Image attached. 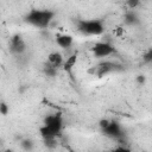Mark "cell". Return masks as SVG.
Segmentation results:
<instances>
[{"mask_svg": "<svg viewBox=\"0 0 152 152\" xmlns=\"http://www.w3.org/2000/svg\"><path fill=\"white\" fill-rule=\"evenodd\" d=\"M57 71H58L57 68L52 66V65L49 64L48 62L44 63V65H43V72H44L46 76H49V77H55V76L57 75Z\"/></svg>", "mask_w": 152, "mask_h": 152, "instance_id": "cell-12", "label": "cell"}, {"mask_svg": "<svg viewBox=\"0 0 152 152\" xmlns=\"http://www.w3.org/2000/svg\"><path fill=\"white\" fill-rule=\"evenodd\" d=\"M76 62H77V55H71V56H69L64 62H63V70L65 71V72H68V74H71V71H72V68L75 66V64H76Z\"/></svg>", "mask_w": 152, "mask_h": 152, "instance_id": "cell-10", "label": "cell"}, {"mask_svg": "<svg viewBox=\"0 0 152 152\" xmlns=\"http://www.w3.org/2000/svg\"><path fill=\"white\" fill-rule=\"evenodd\" d=\"M5 152H13V151H12V150H6Z\"/></svg>", "mask_w": 152, "mask_h": 152, "instance_id": "cell-20", "label": "cell"}, {"mask_svg": "<svg viewBox=\"0 0 152 152\" xmlns=\"http://www.w3.org/2000/svg\"><path fill=\"white\" fill-rule=\"evenodd\" d=\"M74 38L70 34H57L56 36V43L63 49H69L72 45Z\"/></svg>", "mask_w": 152, "mask_h": 152, "instance_id": "cell-8", "label": "cell"}, {"mask_svg": "<svg viewBox=\"0 0 152 152\" xmlns=\"http://www.w3.org/2000/svg\"><path fill=\"white\" fill-rule=\"evenodd\" d=\"M44 142H45V146L49 147V148H53L57 145L56 139H48V140H44Z\"/></svg>", "mask_w": 152, "mask_h": 152, "instance_id": "cell-15", "label": "cell"}, {"mask_svg": "<svg viewBox=\"0 0 152 152\" xmlns=\"http://www.w3.org/2000/svg\"><path fill=\"white\" fill-rule=\"evenodd\" d=\"M124 20H125V24H127V25H137V24H139V17H138V14L134 12V11H128L126 14H125V17H124Z\"/></svg>", "mask_w": 152, "mask_h": 152, "instance_id": "cell-11", "label": "cell"}, {"mask_svg": "<svg viewBox=\"0 0 152 152\" xmlns=\"http://www.w3.org/2000/svg\"><path fill=\"white\" fill-rule=\"evenodd\" d=\"M152 61V50L150 49L144 56H142V62L144 63H150Z\"/></svg>", "mask_w": 152, "mask_h": 152, "instance_id": "cell-14", "label": "cell"}, {"mask_svg": "<svg viewBox=\"0 0 152 152\" xmlns=\"http://www.w3.org/2000/svg\"><path fill=\"white\" fill-rule=\"evenodd\" d=\"M8 46H10V51L13 55H21L26 50V44L19 33H15L10 38Z\"/></svg>", "mask_w": 152, "mask_h": 152, "instance_id": "cell-7", "label": "cell"}, {"mask_svg": "<svg viewBox=\"0 0 152 152\" xmlns=\"http://www.w3.org/2000/svg\"><path fill=\"white\" fill-rule=\"evenodd\" d=\"M49 64H51L52 66H55V68H59V66H62L63 65V56L59 53V52H51V53H49L48 55V61H46Z\"/></svg>", "mask_w": 152, "mask_h": 152, "instance_id": "cell-9", "label": "cell"}, {"mask_svg": "<svg viewBox=\"0 0 152 152\" xmlns=\"http://www.w3.org/2000/svg\"><path fill=\"white\" fill-rule=\"evenodd\" d=\"M110 152H132V151L126 146H118V147L113 148Z\"/></svg>", "mask_w": 152, "mask_h": 152, "instance_id": "cell-17", "label": "cell"}, {"mask_svg": "<svg viewBox=\"0 0 152 152\" xmlns=\"http://www.w3.org/2000/svg\"><path fill=\"white\" fill-rule=\"evenodd\" d=\"M118 70H121L120 65L116 64V63H113V62H108V61H104V62H101L99 63L97 65L93 66L91 69H89V72L93 74L94 76H97V77H102L104 75H108L113 71H118Z\"/></svg>", "mask_w": 152, "mask_h": 152, "instance_id": "cell-5", "label": "cell"}, {"mask_svg": "<svg viewBox=\"0 0 152 152\" xmlns=\"http://www.w3.org/2000/svg\"><path fill=\"white\" fill-rule=\"evenodd\" d=\"M77 30L87 36H100L104 32V25L100 19H81L77 21Z\"/></svg>", "mask_w": 152, "mask_h": 152, "instance_id": "cell-3", "label": "cell"}, {"mask_svg": "<svg viewBox=\"0 0 152 152\" xmlns=\"http://www.w3.org/2000/svg\"><path fill=\"white\" fill-rule=\"evenodd\" d=\"M63 128V119L61 113H55L45 116L43 126L39 128L40 135L44 140L46 139H57Z\"/></svg>", "mask_w": 152, "mask_h": 152, "instance_id": "cell-1", "label": "cell"}, {"mask_svg": "<svg viewBox=\"0 0 152 152\" xmlns=\"http://www.w3.org/2000/svg\"><path fill=\"white\" fill-rule=\"evenodd\" d=\"M99 126L101 128V132L113 139H121L124 137V131L121 125L116 120H109V119H102L99 122Z\"/></svg>", "mask_w": 152, "mask_h": 152, "instance_id": "cell-4", "label": "cell"}, {"mask_svg": "<svg viewBox=\"0 0 152 152\" xmlns=\"http://www.w3.org/2000/svg\"><path fill=\"white\" fill-rule=\"evenodd\" d=\"M7 113H8V106H7L5 102H1V101H0V114L6 115Z\"/></svg>", "mask_w": 152, "mask_h": 152, "instance_id": "cell-16", "label": "cell"}, {"mask_svg": "<svg viewBox=\"0 0 152 152\" xmlns=\"http://www.w3.org/2000/svg\"><path fill=\"white\" fill-rule=\"evenodd\" d=\"M127 5L129 6V10L133 11V10L139 5V1H138V0H129V1H127Z\"/></svg>", "mask_w": 152, "mask_h": 152, "instance_id": "cell-18", "label": "cell"}, {"mask_svg": "<svg viewBox=\"0 0 152 152\" xmlns=\"http://www.w3.org/2000/svg\"><path fill=\"white\" fill-rule=\"evenodd\" d=\"M145 81H146V78H145V76H142V75H139V76L137 77V82H138L139 84L145 83Z\"/></svg>", "mask_w": 152, "mask_h": 152, "instance_id": "cell-19", "label": "cell"}, {"mask_svg": "<svg viewBox=\"0 0 152 152\" xmlns=\"http://www.w3.org/2000/svg\"><path fill=\"white\" fill-rule=\"evenodd\" d=\"M114 51H115L114 46L108 42H97L91 48V52H93L94 57H96V58L107 57V56L112 55Z\"/></svg>", "mask_w": 152, "mask_h": 152, "instance_id": "cell-6", "label": "cell"}, {"mask_svg": "<svg viewBox=\"0 0 152 152\" xmlns=\"http://www.w3.org/2000/svg\"><path fill=\"white\" fill-rule=\"evenodd\" d=\"M20 146H21L23 150L30 152V151H32V148H33V141L30 140V139H24V140H21Z\"/></svg>", "mask_w": 152, "mask_h": 152, "instance_id": "cell-13", "label": "cell"}, {"mask_svg": "<svg viewBox=\"0 0 152 152\" xmlns=\"http://www.w3.org/2000/svg\"><path fill=\"white\" fill-rule=\"evenodd\" d=\"M55 14L56 13L51 10L32 8L31 11H28V13H26V15L24 17V20H25V23H27L28 25H32L34 27L46 28L50 25V23L52 21Z\"/></svg>", "mask_w": 152, "mask_h": 152, "instance_id": "cell-2", "label": "cell"}]
</instances>
